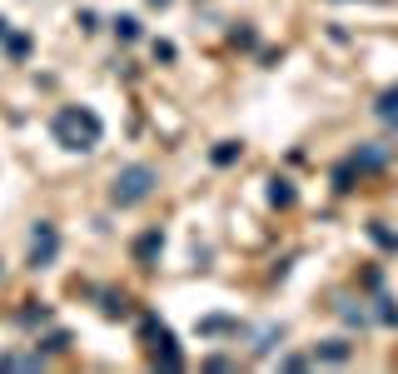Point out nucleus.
Masks as SVG:
<instances>
[{
	"mask_svg": "<svg viewBox=\"0 0 398 374\" xmlns=\"http://www.w3.org/2000/svg\"><path fill=\"white\" fill-rule=\"evenodd\" d=\"M50 130H55V140H60L65 150H80V155L105 140V120L90 110V105H65V110H55Z\"/></svg>",
	"mask_w": 398,
	"mask_h": 374,
	"instance_id": "nucleus-1",
	"label": "nucleus"
},
{
	"mask_svg": "<svg viewBox=\"0 0 398 374\" xmlns=\"http://www.w3.org/2000/svg\"><path fill=\"white\" fill-rule=\"evenodd\" d=\"M154 185H159V170L154 165H125L115 175V185H110V200H115L120 209H130V205H145L154 195Z\"/></svg>",
	"mask_w": 398,
	"mask_h": 374,
	"instance_id": "nucleus-2",
	"label": "nucleus"
},
{
	"mask_svg": "<svg viewBox=\"0 0 398 374\" xmlns=\"http://www.w3.org/2000/svg\"><path fill=\"white\" fill-rule=\"evenodd\" d=\"M125 309H130V304H125V295H105V314H110V319L125 314Z\"/></svg>",
	"mask_w": 398,
	"mask_h": 374,
	"instance_id": "nucleus-13",
	"label": "nucleus"
},
{
	"mask_svg": "<svg viewBox=\"0 0 398 374\" xmlns=\"http://www.w3.org/2000/svg\"><path fill=\"white\" fill-rule=\"evenodd\" d=\"M159 245H164V235H159V230H150V235H140V245H135V254H140V264H150Z\"/></svg>",
	"mask_w": 398,
	"mask_h": 374,
	"instance_id": "nucleus-4",
	"label": "nucleus"
},
{
	"mask_svg": "<svg viewBox=\"0 0 398 374\" xmlns=\"http://www.w3.org/2000/svg\"><path fill=\"white\" fill-rule=\"evenodd\" d=\"M378 319H383V325H398V309H393V299H378Z\"/></svg>",
	"mask_w": 398,
	"mask_h": 374,
	"instance_id": "nucleus-14",
	"label": "nucleus"
},
{
	"mask_svg": "<svg viewBox=\"0 0 398 374\" xmlns=\"http://www.w3.org/2000/svg\"><path fill=\"white\" fill-rule=\"evenodd\" d=\"M269 200H274V205H294V185H289V180H274Z\"/></svg>",
	"mask_w": 398,
	"mask_h": 374,
	"instance_id": "nucleus-10",
	"label": "nucleus"
},
{
	"mask_svg": "<svg viewBox=\"0 0 398 374\" xmlns=\"http://www.w3.org/2000/svg\"><path fill=\"white\" fill-rule=\"evenodd\" d=\"M224 330H239L230 314H214V319H204V325H199V335H224Z\"/></svg>",
	"mask_w": 398,
	"mask_h": 374,
	"instance_id": "nucleus-6",
	"label": "nucleus"
},
{
	"mask_svg": "<svg viewBox=\"0 0 398 374\" xmlns=\"http://www.w3.org/2000/svg\"><path fill=\"white\" fill-rule=\"evenodd\" d=\"M150 6H169V0H150Z\"/></svg>",
	"mask_w": 398,
	"mask_h": 374,
	"instance_id": "nucleus-15",
	"label": "nucleus"
},
{
	"mask_svg": "<svg viewBox=\"0 0 398 374\" xmlns=\"http://www.w3.org/2000/svg\"><path fill=\"white\" fill-rule=\"evenodd\" d=\"M6 50H11V60H25V50H30V40H25V35H11V40H6Z\"/></svg>",
	"mask_w": 398,
	"mask_h": 374,
	"instance_id": "nucleus-12",
	"label": "nucleus"
},
{
	"mask_svg": "<svg viewBox=\"0 0 398 374\" xmlns=\"http://www.w3.org/2000/svg\"><path fill=\"white\" fill-rule=\"evenodd\" d=\"M239 160V145L234 140H219V150H214V165H234Z\"/></svg>",
	"mask_w": 398,
	"mask_h": 374,
	"instance_id": "nucleus-7",
	"label": "nucleus"
},
{
	"mask_svg": "<svg viewBox=\"0 0 398 374\" xmlns=\"http://www.w3.org/2000/svg\"><path fill=\"white\" fill-rule=\"evenodd\" d=\"M0 35H6V15H0Z\"/></svg>",
	"mask_w": 398,
	"mask_h": 374,
	"instance_id": "nucleus-16",
	"label": "nucleus"
},
{
	"mask_svg": "<svg viewBox=\"0 0 398 374\" xmlns=\"http://www.w3.org/2000/svg\"><path fill=\"white\" fill-rule=\"evenodd\" d=\"M115 35H120V40H140V20H135V15H120V20H115Z\"/></svg>",
	"mask_w": 398,
	"mask_h": 374,
	"instance_id": "nucleus-9",
	"label": "nucleus"
},
{
	"mask_svg": "<svg viewBox=\"0 0 398 374\" xmlns=\"http://www.w3.org/2000/svg\"><path fill=\"white\" fill-rule=\"evenodd\" d=\"M55 254H60V235H55V225H35L30 235V270H45V264H55Z\"/></svg>",
	"mask_w": 398,
	"mask_h": 374,
	"instance_id": "nucleus-3",
	"label": "nucleus"
},
{
	"mask_svg": "<svg viewBox=\"0 0 398 374\" xmlns=\"http://www.w3.org/2000/svg\"><path fill=\"white\" fill-rule=\"evenodd\" d=\"M378 115H383V120H398V90H388V95L378 100Z\"/></svg>",
	"mask_w": 398,
	"mask_h": 374,
	"instance_id": "nucleus-11",
	"label": "nucleus"
},
{
	"mask_svg": "<svg viewBox=\"0 0 398 374\" xmlns=\"http://www.w3.org/2000/svg\"><path fill=\"white\" fill-rule=\"evenodd\" d=\"M349 354H354V349H349V344H344V340H329V344H324V349H319V354H314V359H329V364H344V359H349Z\"/></svg>",
	"mask_w": 398,
	"mask_h": 374,
	"instance_id": "nucleus-5",
	"label": "nucleus"
},
{
	"mask_svg": "<svg viewBox=\"0 0 398 374\" xmlns=\"http://www.w3.org/2000/svg\"><path fill=\"white\" fill-rule=\"evenodd\" d=\"M40 364V354H6L0 359V369H35Z\"/></svg>",
	"mask_w": 398,
	"mask_h": 374,
	"instance_id": "nucleus-8",
	"label": "nucleus"
}]
</instances>
